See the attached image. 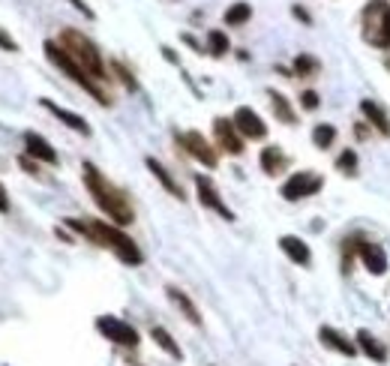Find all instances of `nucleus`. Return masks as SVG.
Returning a JSON list of instances; mask_svg holds the SVG:
<instances>
[{
    "mask_svg": "<svg viewBox=\"0 0 390 366\" xmlns=\"http://www.w3.org/2000/svg\"><path fill=\"white\" fill-rule=\"evenodd\" d=\"M357 348L367 355L369 360H379V363H384L387 360V351H384V345L375 339L369 331H357Z\"/></svg>",
    "mask_w": 390,
    "mask_h": 366,
    "instance_id": "obj_18",
    "label": "nucleus"
},
{
    "mask_svg": "<svg viewBox=\"0 0 390 366\" xmlns=\"http://www.w3.org/2000/svg\"><path fill=\"white\" fill-rule=\"evenodd\" d=\"M96 331L103 333L105 339H111L115 345H123V348H138V343H142V336H138V331L132 324L115 319V315H99L96 319Z\"/></svg>",
    "mask_w": 390,
    "mask_h": 366,
    "instance_id": "obj_6",
    "label": "nucleus"
},
{
    "mask_svg": "<svg viewBox=\"0 0 390 366\" xmlns=\"http://www.w3.org/2000/svg\"><path fill=\"white\" fill-rule=\"evenodd\" d=\"M231 120H234L237 132H241L243 138H264V135H268V126H264V120L256 115L253 108H246V105L237 108Z\"/></svg>",
    "mask_w": 390,
    "mask_h": 366,
    "instance_id": "obj_11",
    "label": "nucleus"
},
{
    "mask_svg": "<svg viewBox=\"0 0 390 366\" xmlns=\"http://www.w3.org/2000/svg\"><path fill=\"white\" fill-rule=\"evenodd\" d=\"M321 178L319 174H312V171H297L292 174L285 183H282V198L285 201H297V198H306V195H316L319 189H321Z\"/></svg>",
    "mask_w": 390,
    "mask_h": 366,
    "instance_id": "obj_7",
    "label": "nucleus"
},
{
    "mask_svg": "<svg viewBox=\"0 0 390 366\" xmlns=\"http://www.w3.org/2000/svg\"><path fill=\"white\" fill-rule=\"evenodd\" d=\"M360 111H363V115H367V118L372 120V126H379V132L390 135V120H387L384 111L372 103V99H363V103H360Z\"/></svg>",
    "mask_w": 390,
    "mask_h": 366,
    "instance_id": "obj_21",
    "label": "nucleus"
},
{
    "mask_svg": "<svg viewBox=\"0 0 390 366\" xmlns=\"http://www.w3.org/2000/svg\"><path fill=\"white\" fill-rule=\"evenodd\" d=\"M60 45L67 48V52L75 57L84 67V72L91 75V79H105V67H103V57H99V52H96V45L87 40L84 33H79V30H72V28H67L64 33H60Z\"/></svg>",
    "mask_w": 390,
    "mask_h": 366,
    "instance_id": "obj_4",
    "label": "nucleus"
},
{
    "mask_svg": "<svg viewBox=\"0 0 390 366\" xmlns=\"http://www.w3.org/2000/svg\"><path fill=\"white\" fill-rule=\"evenodd\" d=\"M144 162H147V168H150V171H154V178H156V181H159L162 186H166V189H168V193H171L174 198H183V189L178 186V181H174V178H171V174H168V168H166V166H162V162H156L154 156H147Z\"/></svg>",
    "mask_w": 390,
    "mask_h": 366,
    "instance_id": "obj_20",
    "label": "nucleus"
},
{
    "mask_svg": "<svg viewBox=\"0 0 390 366\" xmlns=\"http://www.w3.org/2000/svg\"><path fill=\"white\" fill-rule=\"evenodd\" d=\"M270 103H273L276 118H280L282 123H294V111H292V105H288V99L282 93H270Z\"/></svg>",
    "mask_w": 390,
    "mask_h": 366,
    "instance_id": "obj_24",
    "label": "nucleus"
},
{
    "mask_svg": "<svg viewBox=\"0 0 390 366\" xmlns=\"http://www.w3.org/2000/svg\"><path fill=\"white\" fill-rule=\"evenodd\" d=\"M280 249H282L294 264H309V258H312L309 246L300 241V237H294V234H282V237H280Z\"/></svg>",
    "mask_w": 390,
    "mask_h": 366,
    "instance_id": "obj_16",
    "label": "nucleus"
},
{
    "mask_svg": "<svg viewBox=\"0 0 390 366\" xmlns=\"http://www.w3.org/2000/svg\"><path fill=\"white\" fill-rule=\"evenodd\" d=\"M115 72H120V79H123V84H127V87H135V81L130 79V72H127V69H123V67H120V63H115Z\"/></svg>",
    "mask_w": 390,
    "mask_h": 366,
    "instance_id": "obj_33",
    "label": "nucleus"
},
{
    "mask_svg": "<svg viewBox=\"0 0 390 366\" xmlns=\"http://www.w3.org/2000/svg\"><path fill=\"white\" fill-rule=\"evenodd\" d=\"M150 339H154V343L166 351L168 358H174V360H183V348L174 343V336L166 331V327H150Z\"/></svg>",
    "mask_w": 390,
    "mask_h": 366,
    "instance_id": "obj_19",
    "label": "nucleus"
},
{
    "mask_svg": "<svg viewBox=\"0 0 390 366\" xmlns=\"http://www.w3.org/2000/svg\"><path fill=\"white\" fill-rule=\"evenodd\" d=\"M207 45H210V55L213 57H222L225 52H229V40H225L222 30H210L207 33Z\"/></svg>",
    "mask_w": 390,
    "mask_h": 366,
    "instance_id": "obj_26",
    "label": "nucleus"
},
{
    "mask_svg": "<svg viewBox=\"0 0 390 366\" xmlns=\"http://www.w3.org/2000/svg\"><path fill=\"white\" fill-rule=\"evenodd\" d=\"M0 45H4V48H6V52H18V45H16V40H9V36H6L4 30H0Z\"/></svg>",
    "mask_w": 390,
    "mask_h": 366,
    "instance_id": "obj_30",
    "label": "nucleus"
},
{
    "mask_svg": "<svg viewBox=\"0 0 390 366\" xmlns=\"http://www.w3.org/2000/svg\"><path fill=\"white\" fill-rule=\"evenodd\" d=\"M319 339H321V345L333 348V351H339V355H345V358H355V355H357V343H351L345 333L333 331V327H321Z\"/></svg>",
    "mask_w": 390,
    "mask_h": 366,
    "instance_id": "obj_14",
    "label": "nucleus"
},
{
    "mask_svg": "<svg viewBox=\"0 0 390 366\" xmlns=\"http://www.w3.org/2000/svg\"><path fill=\"white\" fill-rule=\"evenodd\" d=\"M357 249H360V258H363V264H367V270H369V273L382 276V273L387 270V256H384V249H382L379 244L363 241Z\"/></svg>",
    "mask_w": 390,
    "mask_h": 366,
    "instance_id": "obj_15",
    "label": "nucleus"
},
{
    "mask_svg": "<svg viewBox=\"0 0 390 366\" xmlns=\"http://www.w3.org/2000/svg\"><path fill=\"white\" fill-rule=\"evenodd\" d=\"M18 166H21L24 171H30V174L40 171V168H36V162H30V156H21V159H18Z\"/></svg>",
    "mask_w": 390,
    "mask_h": 366,
    "instance_id": "obj_32",
    "label": "nucleus"
},
{
    "mask_svg": "<svg viewBox=\"0 0 390 366\" xmlns=\"http://www.w3.org/2000/svg\"><path fill=\"white\" fill-rule=\"evenodd\" d=\"M336 168L343 171V174H351V171H355V168H357V154H355V150H345V154L336 159Z\"/></svg>",
    "mask_w": 390,
    "mask_h": 366,
    "instance_id": "obj_27",
    "label": "nucleus"
},
{
    "mask_svg": "<svg viewBox=\"0 0 390 366\" xmlns=\"http://www.w3.org/2000/svg\"><path fill=\"white\" fill-rule=\"evenodd\" d=\"M45 57L52 60L55 67H57L60 72H64V75H69V79H72L75 84H79L81 91L91 93V96L96 99V103H103V105H108V103H111V99H108V96H105V93L96 87V79H91V75L84 72V67H81V63H79V60H75V57L67 52L64 45H57V42L48 40V42H45Z\"/></svg>",
    "mask_w": 390,
    "mask_h": 366,
    "instance_id": "obj_3",
    "label": "nucleus"
},
{
    "mask_svg": "<svg viewBox=\"0 0 390 366\" xmlns=\"http://www.w3.org/2000/svg\"><path fill=\"white\" fill-rule=\"evenodd\" d=\"M174 138H178V144L186 150V154L195 156L198 162H205L207 168L217 166V150H213V147L207 144V138L201 135V132H178Z\"/></svg>",
    "mask_w": 390,
    "mask_h": 366,
    "instance_id": "obj_8",
    "label": "nucleus"
},
{
    "mask_svg": "<svg viewBox=\"0 0 390 366\" xmlns=\"http://www.w3.org/2000/svg\"><path fill=\"white\" fill-rule=\"evenodd\" d=\"M0 213H9V195L4 183H0Z\"/></svg>",
    "mask_w": 390,
    "mask_h": 366,
    "instance_id": "obj_31",
    "label": "nucleus"
},
{
    "mask_svg": "<svg viewBox=\"0 0 390 366\" xmlns=\"http://www.w3.org/2000/svg\"><path fill=\"white\" fill-rule=\"evenodd\" d=\"M81 174H84V186H87V193L93 195L96 207L103 210L111 222H117V225H130V222L135 219V210H132V205H130L127 193L111 183V181L105 178V174L93 166V162H84V166H81Z\"/></svg>",
    "mask_w": 390,
    "mask_h": 366,
    "instance_id": "obj_2",
    "label": "nucleus"
},
{
    "mask_svg": "<svg viewBox=\"0 0 390 366\" xmlns=\"http://www.w3.org/2000/svg\"><path fill=\"white\" fill-rule=\"evenodd\" d=\"M166 294H168V300H171V304L174 307H178L183 315H186V321H190V324H195V327H201V312H198V307L193 304V300L190 297H186L183 292H180V288H166Z\"/></svg>",
    "mask_w": 390,
    "mask_h": 366,
    "instance_id": "obj_17",
    "label": "nucleus"
},
{
    "mask_svg": "<svg viewBox=\"0 0 390 366\" xmlns=\"http://www.w3.org/2000/svg\"><path fill=\"white\" fill-rule=\"evenodd\" d=\"M24 147H28V156L45 162V166H57V150L40 132H24Z\"/></svg>",
    "mask_w": 390,
    "mask_h": 366,
    "instance_id": "obj_12",
    "label": "nucleus"
},
{
    "mask_svg": "<svg viewBox=\"0 0 390 366\" xmlns=\"http://www.w3.org/2000/svg\"><path fill=\"white\" fill-rule=\"evenodd\" d=\"M213 135H217V142H219V147L225 150V154H231V156L243 154V135L237 132L234 120L217 118V120H213Z\"/></svg>",
    "mask_w": 390,
    "mask_h": 366,
    "instance_id": "obj_10",
    "label": "nucleus"
},
{
    "mask_svg": "<svg viewBox=\"0 0 390 366\" xmlns=\"http://www.w3.org/2000/svg\"><path fill=\"white\" fill-rule=\"evenodd\" d=\"M333 138H336V130H333V126L331 123H319L316 126V130H312V144H316V147H331L333 144Z\"/></svg>",
    "mask_w": 390,
    "mask_h": 366,
    "instance_id": "obj_23",
    "label": "nucleus"
},
{
    "mask_svg": "<svg viewBox=\"0 0 390 366\" xmlns=\"http://www.w3.org/2000/svg\"><path fill=\"white\" fill-rule=\"evenodd\" d=\"M282 166H285V156H282L280 147H264L261 150V168L268 174H280Z\"/></svg>",
    "mask_w": 390,
    "mask_h": 366,
    "instance_id": "obj_22",
    "label": "nucleus"
},
{
    "mask_svg": "<svg viewBox=\"0 0 390 366\" xmlns=\"http://www.w3.org/2000/svg\"><path fill=\"white\" fill-rule=\"evenodd\" d=\"M195 189H198V201L205 205L207 210H213V213H219V217L225 219V222H231L234 219V213L225 207V201L219 198V193H217V186H213V181L210 178H205V174H198L195 178Z\"/></svg>",
    "mask_w": 390,
    "mask_h": 366,
    "instance_id": "obj_9",
    "label": "nucleus"
},
{
    "mask_svg": "<svg viewBox=\"0 0 390 366\" xmlns=\"http://www.w3.org/2000/svg\"><path fill=\"white\" fill-rule=\"evenodd\" d=\"M249 16H253V9H249V4H234L229 12H225V24H231V28H237V24L249 21Z\"/></svg>",
    "mask_w": 390,
    "mask_h": 366,
    "instance_id": "obj_25",
    "label": "nucleus"
},
{
    "mask_svg": "<svg viewBox=\"0 0 390 366\" xmlns=\"http://www.w3.org/2000/svg\"><path fill=\"white\" fill-rule=\"evenodd\" d=\"M363 18H367V36L369 42H375L379 48H390V6L382 4V0H372L363 12Z\"/></svg>",
    "mask_w": 390,
    "mask_h": 366,
    "instance_id": "obj_5",
    "label": "nucleus"
},
{
    "mask_svg": "<svg viewBox=\"0 0 390 366\" xmlns=\"http://www.w3.org/2000/svg\"><path fill=\"white\" fill-rule=\"evenodd\" d=\"M319 69V63L312 60V57H306V55H300L297 60H294V72L297 75H309V72H316Z\"/></svg>",
    "mask_w": 390,
    "mask_h": 366,
    "instance_id": "obj_28",
    "label": "nucleus"
},
{
    "mask_svg": "<svg viewBox=\"0 0 390 366\" xmlns=\"http://www.w3.org/2000/svg\"><path fill=\"white\" fill-rule=\"evenodd\" d=\"M300 99H304V108H319V93H312V91H306L304 96H300Z\"/></svg>",
    "mask_w": 390,
    "mask_h": 366,
    "instance_id": "obj_29",
    "label": "nucleus"
},
{
    "mask_svg": "<svg viewBox=\"0 0 390 366\" xmlns=\"http://www.w3.org/2000/svg\"><path fill=\"white\" fill-rule=\"evenodd\" d=\"M40 105H42L45 111H52V115H55L60 123H67L69 130L81 132V135H91V126H87V120H84L81 115H75V111H69V108H60V105H55L52 99H40Z\"/></svg>",
    "mask_w": 390,
    "mask_h": 366,
    "instance_id": "obj_13",
    "label": "nucleus"
},
{
    "mask_svg": "<svg viewBox=\"0 0 390 366\" xmlns=\"http://www.w3.org/2000/svg\"><path fill=\"white\" fill-rule=\"evenodd\" d=\"M67 225H69V229H75L79 234H84L87 241H93L96 246L111 249L123 264H130V268H138V264L144 261L142 249H138L132 237L123 234L117 225H108V222H103V219H75V217H69Z\"/></svg>",
    "mask_w": 390,
    "mask_h": 366,
    "instance_id": "obj_1",
    "label": "nucleus"
}]
</instances>
